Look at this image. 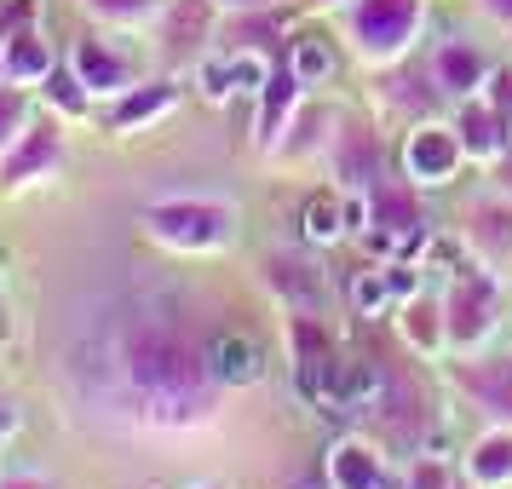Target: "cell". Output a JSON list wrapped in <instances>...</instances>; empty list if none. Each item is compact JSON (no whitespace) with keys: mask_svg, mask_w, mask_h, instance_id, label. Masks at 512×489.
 I'll list each match as a JSON object with an SVG mask.
<instances>
[{"mask_svg":"<svg viewBox=\"0 0 512 489\" xmlns=\"http://www.w3.org/2000/svg\"><path fill=\"white\" fill-rule=\"evenodd\" d=\"M386 282H392V300H415V294H426L420 259H386Z\"/></svg>","mask_w":512,"mask_h":489,"instance_id":"cell-31","label":"cell"},{"mask_svg":"<svg viewBox=\"0 0 512 489\" xmlns=\"http://www.w3.org/2000/svg\"><path fill=\"white\" fill-rule=\"evenodd\" d=\"M87 12L104 24H150L167 12V0H87Z\"/></svg>","mask_w":512,"mask_h":489,"instance_id":"cell-28","label":"cell"},{"mask_svg":"<svg viewBox=\"0 0 512 489\" xmlns=\"http://www.w3.org/2000/svg\"><path fill=\"white\" fill-rule=\"evenodd\" d=\"M288 70H294L300 87H323L334 75V47L323 35H300V41H288Z\"/></svg>","mask_w":512,"mask_h":489,"instance_id":"cell-22","label":"cell"},{"mask_svg":"<svg viewBox=\"0 0 512 489\" xmlns=\"http://www.w3.org/2000/svg\"><path fill=\"white\" fill-rule=\"evenodd\" d=\"M41 93L52 98V110H58V116H87V104H93V93L81 87V75H75L70 64H58V70L41 81Z\"/></svg>","mask_w":512,"mask_h":489,"instance_id":"cell-27","label":"cell"},{"mask_svg":"<svg viewBox=\"0 0 512 489\" xmlns=\"http://www.w3.org/2000/svg\"><path fill=\"white\" fill-rule=\"evenodd\" d=\"M93 374L87 403L98 415H121L144 432H190L213 420L219 380L208 346H196V334L162 305H121L93 346Z\"/></svg>","mask_w":512,"mask_h":489,"instance_id":"cell-1","label":"cell"},{"mask_svg":"<svg viewBox=\"0 0 512 489\" xmlns=\"http://www.w3.org/2000/svg\"><path fill=\"white\" fill-rule=\"evenodd\" d=\"M213 6H219V0H167V35H173V41L185 35V47L208 41L213 35Z\"/></svg>","mask_w":512,"mask_h":489,"instance_id":"cell-24","label":"cell"},{"mask_svg":"<svg viewBox=\"0 0 512 489\" xmlns=\"http://www.w3.org/2000/svg\"><path fill=\"white\" fill-rule=\"evenodd\" d=\"M443 317H449V346L478 351L501 323V282L489 265H461L443 282Z\"/></svg>","mask_w":512,"mask_h":489,"instance_id":"cell-4","label":"cell"},{"mask_svg":"<svg viewBox=\"0 0 512 489\" xmlns=\"http://www.w3.org/2000/svg\"><path fill=\"white\" fill-rule=\"evenodd\" d=\"M58 162H64V127L52 116H41V121H29L24 139L0 156V179H6V185H29V179L58 173Z\"/></svg>","mask_w":512,"mask_h":489,"instance_id":"cell-9","label":"cell"},{"mask_svg":"<svg viewBox=\"0 0 512 489\" xmlns=\"http://www.w3.org/2000/svg\"><path fill=\"white\" fill-rule=\"evenodd\" d=\"M466 478L478 489H507L512 484V426H495V432H484V438L472 443Z\"/></svg>","mask_w":512,"mask_h":489,"instance_id":"cell-18","label":"cell"},{"mask_svg":"<svg viewBox=\"0 0 512 489\" xmlns=\"http://www.w3.org/2000/svg\"><path fill=\"white\" fill-rule=\"evenodd\" d=\"M144 231L173 254H219L242 236V213L225 196H162L144 208Z\"/></svg>","mask_w":512,"mask_h":489,"instance_id":"cell-2","label":"cell"},{"mask_svg":"<svg viewBox=\"0 0 512 489\" xmlns=\"http://www.w3.org/2000/svg\"><path fill=\"white\" fill-rule=\"evenodd\" d=\"M219 6H225V12H265L271 0H219Z\"/></svg>","mask_w":512,"mask_h":489,"instance_id":"cell-34","label":"cell"},{"mask_svg":"<svg viewBox=\"0 0 512 489\" xmlns=\"http://www.w3.org/2000/svg\"><path fill=\"white\" fill-rule=\"evenodd\" d=\"M29 121H35V104H29V93L18 87V81H6V75H0V156L24 139Z\"/></svg>","mask_w":512,"mask_h":489,"instance_id":"cell-25","label":"cell"},{"mask_svg":"<svg viewBox=\"0 0 512 489\" xmlns=\"http://www.w3.org/2000/svg\"><path fill=\"white\" fill-rule=\"evenodd\" d=\"M484 6V18H495L501 29H512V0H478Z\"/></svg>","mask_w":512,"mask_h":489,"instance_id":"cell-33","label":"cell"},{"mask_svg":"<svg viewBox=\"0 0 512 489\" xmlns=\"http://www.w3.org/2000/svg\"><path fill=\"white\" fill-rule=\"evenodd\" d=\"M52 70H58V58H52L47 35H41L35 24H24V29L6 35V47H0V75H6V81L35 87V81H47Z\"/></svg>","mask_w":512,"mask_h":489,"instance_id":"cell-14","label":"cell"},{"mask_svg":"<svg viewBox=\"0 0 512 489\" xmlns=\"http://www.w3.org/2000/svg\"><path fill=\"white\" fill-rule=\"evenodd\" d=\"M346 300H351V311H357V317H380V311L392 305V282H386V265H363V271H351Z\"/></svg>","mask_w":512,"mask_h":489,"instance_id":"cell-23","label":"cell"},{"mask_svg":"<svg viewBox=\"0 0 512 489\" xmlns=\"http://www.w3.org/2000/svg\"><path fill=\"white\" fill-rule=\"evenodd\" d=\"M380 397H386V369L380 363H346L340 369V386H334V409L340 415H369V409H380Z\"/></svg>","mask_w":512,"mask_h":489,"instance_id":"cell-19","label":"cell"},{"mask_svg":"<svg viewBox=\"0 0 512 489\" xmlns=\"http://www.w3.org/2000/svg\"><path fill=\"white\" fill-rule=\"evenodd\" d=\"M328 110H300V116L288 121V133H282V156H311V144H317V150H323L328 144Z\"/></svg>","mask_w":512,"mask_h":489,"instance_id":"cell-26","label":"cell"},{"mask_svg":"<svg viewBox=\"0 0 512 489\" xmlns=\"http://www.w3.org/2000/svg\"><path fill=\"white\" fill-rule=\"evenodd\" d=\"M265 282L294 311H323V300H328V265L317 259L311 242L305 248H277V254L265 259Z\"/></svg>","mask_w":512,"mask_h":489,"instance_id":"cell-6","label":"cell"},{"mask_svg":"<svg viewBox=\"0 0 512 489\" xmlns=\"http://www.w3.org/2000/svg\"><path fill=\"white\" fill-rule=\"evenodd\" d=\"M455 489H472V484H455Z\"/></svg>","mask_w":512,"mask_h":489,"instance_id":"cell-37","label":"cell"},{"mask_svg":"<svg viewBox=\"0 0 512 489\" xmlns=\"http://www.w3.org/2000/svg\"><path fill=\"white\" fill-rule=\"evenodd\" d=\"M300 81H294V70L271 75L265 87H259V116H254V139L259 150H277L282 133H288V121H294V110H300Z\"/></svg>","mask_w":512,"mask_h":489,"instance_id":"cell-15","label":"cell"},{"mask_svg":"<svg viewBox=\"0 0 512 489\" xmlns=\"http://www.w3.org/2000/svg\"><path fill=\"white\" fill-rule=\"evenodd\" d=\"M0 489H52V478H41V472H6Z\"/></svg>","mask_w":512,"mask_h":489,"instance_id":"cell-32","label":"cell"},{"mask_svg":"<svg viewBox=\"0 0 512 489\" xmlns=\"http://www.w3.org/2000/svg\"><path fill=\"white\" fill-rule=\"evenodd\" d=\"M466 162V144L443 121H415L403 139V179L409 185H449Z\"/></svg>","mask_w":512,"mask_h":489,"instance_id":"cell-5","label":"cell"},{"mask_svg":"<svg viewBox=\"0 0 512 489\" xmlns=\"http://www.w3.org/2000/svg\"><path fill=\"white\" fill-rule=\"evenodd\" d=\"M403 340H409L420 357H438V351L449 346V317H443V300L415 294V300L403 305Z\"/></svg>","mask_w":512,"mask_h":489,"instance_id":"cell-20","label":"cell"},{"mask_svg":"<svg viewBox=\"0 0 512 489\" xmlns=\"http://www.w3.org/2000/svg\"><path fill=\"white\" fill-rule=\"evenodd\" d=\"M340 24H346L357 58L392 64V58L409 52V41L426 24V0H346L340 6Z\"/></svg>","mask_w":512,"mask_h":489,"instance_id":"cell-3","label":"cell"},{"mask_svg":"<svg viewBox=\"0 0 512 489\" xmlns=\"http://www.w3.org/2000/svg\"><path fill=\"white\" fill-rule=\"evenodd\" d=\"M403 489H455V466L443 455H415L403 472Z\"/></svg>","mask_w":512,"mask_h":489,"instance_id":"cell-29","label":"cell"},{"mask_svg":"<svg viewBox=\"0 0 512 489\" xmlns=\"http://www.w3.org/2000/svg\"><path fill=\"white\" fill-rule=\"evenodd\" d=\"M12 426H18V415H12V409H6V403H0V443L12 438Z\"/></svg>","mask_w":512,"mask_h":489,"instance_id":"cell-35","label":"cell"},{"mask_svg":"<svg viewBox=\"0 0 512 489\" xmlns=\"http://www.w3.org/2000/svg\"><path fill=\"white\" fill-rule=\"evenodd\" d=\"M196 489H225V484H196Z\"/></svg>","mask_w":512,"mask_h":489,"instance_id":"cell-36","label":"cell"},{"mask_svg":"<svg viewBox=\"0 0 512 489\" xmlns=\"http://www.w3.org/2000/svg\"><path fill=\"white\" fill-rule=\"evenodd\" d=\"M455 133H461V144H466V162H495L501 144H512V110L484 87V93L461 98V110H455Z\"/></svg>","mask_w":512,"mask_h":489,"instance_id":"cell-8","label":"cell"},{"mask_svg":"<svg viewBox=\"0 0 512 489\" xmlns=\"http://www.w3.org/2000/svg\"><path fill=\"white\" fill-rule=\"evenodd\" d=\"M328 489H386V455L363 438H340L328 449Z\"/></svg>","mask_w":512,"mask_h":489,"instance_id":"cell-13","label":"cell"},{"mask_svg":"<svg viewBox=\"0 0 512 489\" xmlns=\"http://www.w3.org/2000/svg\"><path fill=\"white\" fill-rule=\"evenodd\" d=\"M208 369L219 386H259L265 380V351L248 334H219V340H208Z\"/></svg>","mask_w":512,"mask_h":489,"instance_id":"cell-17","label":"cell"},{"mask_svg":"<svg viewBox=\"0 0 512 489\" xmlns=\"http://www.w3.org/2000/svg\"><path fill=\"white\" fill-rule=\"evenodd\" d=\"M300 236L311 248H328V242H340L346 231V208H340V196H311L300 208Z\"/></svg>","mask_w":512,"mask_h":489,"instance_id":"cell-21","label":"cell"},{"mask_svg":"<svg viewBox=\"0 0 512 489\" xmlns=\"http://www.w3.org/2000/svg\"><path fill=\"white\" fill-rule=\"evenodd\" d=\"M466 248L489 271L512 265V202H478L472 219H466Z\"/></svg>","mask_w":512,"mask_h":489,"instance_id":"cell-12","label":"cell"},{"mask_svg":"<svg viewBox=\"0 0 512 489\" xmlns=\"http://www.w3.org/2000/svg\"><path fill=\"white\" fill-rule=\"evenodd\" d=\"M179 104V87L173 81H144V87H127V93L110 104V133H139V127H150V121H162L167 110Z\"/></svg>","mask_w":512,"mask_h":489,"instance_id":"cell-16","label":"cell"},{"mask_svg":"<svg viewBox=\"0 0 512 489\" xmlns=\"http://www.w3.org/2000/svg\"><path fill=\"white\" fill-rule=\"evenodd\" d=\"M70 70L81 75V87H87L93 98H121L127 87H133V64H127L121 52H110L104 35H81V41H75Z\"/></svg>","mask_w":512,"mask_h":489,"instance_id":"cell-10","label":"cell"},{"mask_svg":"<svg viewBox=\"0 0 512 489\" xmlns=\"http://www.w3.org/2000/svg\"><path fill=\"white\" fill-rule=\"evenodd\" d=\"M288 340H294V386H300V397L334 403V386H340V369H346V363L334 357V346H328V334L317 328V317L300 311L294 328H288Z\"/></svg>","mask_w":512,"mask_h":489,"instance_id":"cell-7","label":"cell"},{"mask_svg":"<svg viewBox=\"0 0 512 489\" xmlns=\"http://www.w3.org/2000/svg\"><path fill=\"white\" fill-rule=\"evenodd\" d=\"M196 81H202V98L225 104V98L236 93V81H231V52H225V58H202V64H196Z\"/></svg>","mask_w":512,"mask_h":489,"instance_id":"cell-30","label":"cell"},{"mask_svg":"<svg viewBox=\"0 0 512 489\" xmlns=\"http://www.w3.org/2000/svg\"><path fill=\"white\" fill-rule=\"evenodd\" d=\"M432 81H438L449 98H472L489 87V58L472 41H443L432 52Z\"/></svg>","mask_w":512,"mask_h":489,"instance_id":"cell-11","label":"cell"}]
</instances>
